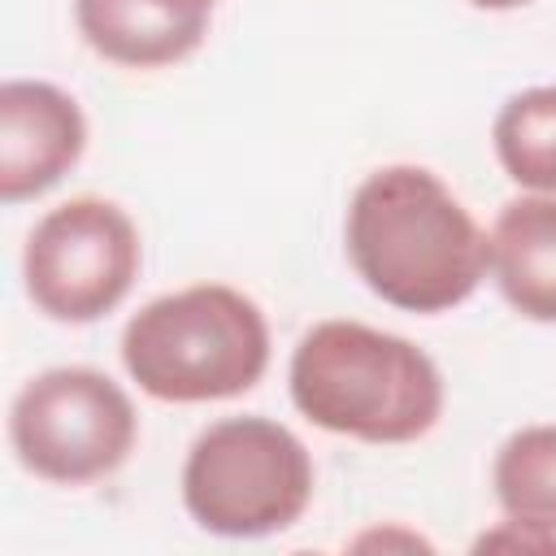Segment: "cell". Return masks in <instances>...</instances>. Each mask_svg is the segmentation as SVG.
<instances>
[{
  "instance_id": "6da1fadb",
  "label": "cell",
  "mask_w": 556,
  "mask_h": 556,
  "mask_svg": "<svg viewBox=\"0 0 556 556\" xmlns=\"http://www.w3.org/2000/svg\"><path fill=\"white\" fill-rule=\"evenodd\" d=\"M356 278L391 308L439 317L486 278V230L426 165H382L361 178L343 217Z\"/></svg>"
},
{
  "instance_id": "7a4b0ae2",
  "label": "cell",
  "mask_w": 556,
  "mask_h": 556,
  "mask_svg": "<svg viewBox=\"0 0 556 556\" xmlns=\"http://www.w3.org/2000/svg\"><path fill=\"white\" fill-rule=\"evenodd\" d=\"M287 391L317 430L387 447L426 439L447 404L439 365L413 339L352 317H326L300 334Z\"/></svg>"
},
{
  "instance_id": "3957f363",
  "label": "cell",
  "mask_w": 556,
  "mask_h": 556,
  "mask_svg": "<svg viewBox=\"0 0 556 556\" xmlns=\"http://www.w3.org/2000/svg\"><path fill=\"white\" fill-rule=\"evenodd\" d=\"M122 365L161 404L248 395L269 369V321L226 282H191L148 300L122 330Z\"/></svg>"
},
{
  "instance_id": "277c9868",
  "label": "cell",
  "mask_w": 556,
  "mask_h": 556,
  "mask_svg": "<svg viewBox=\"0 0 556 556\" xmlns=\"http://www.w3.org/2000/svg\"><path fill=\"white\" fill-rule=\"evenodd\" d=\"M182 508L217 539H265L291 530L313 504V456L304 439L261 413L204 426L182 460Z\"/></svg>"
},
{
  "instance_id": "5b68a950",
  "label": "cell",
  "mask_w": 556,
  "mask_h": 556,
  "mask_svg": "<svg viewBox=\"0 0 556 556\" xmlns=\"http://www.w3.org/2000/svg\"><path fill=\"white\" fill-rule=\"evenodd\" d=\"M139 443V413L122 382L91 365H56L22 382L9 404L17 465L52 486H87L117 473Z\"/></svg>"
},
{
  "instance_id": "8992f818",
  "label": "cell",
  "mask_w": 556,
  "mask_h": 556,
  "mask_svg": "<svg viewBox=\"0 0 556 556\" xmlns=\"http://www.w3.org/2000/svg\"><path fill=\"white\" fill-rule=\"evenodd\" d=\"M139 265L143 243L130 213L104 195H70L30 226L22 287L48 321L87 326L130 295Z\"/></svg>"
},
{
  "instance_id": "52a82bcc",
  "label": "cell",
  "mask_w": 556,
  "mask_h": 556,
  "mask_svg": "<svg viewBox=\"0 0 556 556\" xmlns=\"http://www.w3.org/2000/svg\"><path fill=\"white\" fill-rule=\"evenodd\" d=\"M87 152V117L70 91L43 78L0 87V200L26 204L52 191Z\"/></svg>"
},
{
  "instance_id": "ba28073f",
  "label": "cell",
  "mask_w": 556,
  "mask_h": 556,
  "mask_svg": "<svg viewBox=\"0 0 556 556\" xmlns=\"http://www.w3.org/2000/svg\"><path fill=\"white\" fill-rule=\"evenodd\" d=\"M213 9L217 0H74V26L122 70H165L204 43Z\"/></svg>"
},
{
  "instance_id": "9c48e42d",
  "label": "cell",
  "mask_w": 556,
  "mask_h": 556,
  "mask_svg": "<svg viewBox=\"0 0 556 556\" xmlns=\"http://www.w3.org/2000/svg\"><path fill=\"white\" fill-rule=\"evenodd\" d=\"M486 274L513 313L556 326V191H521L495 213Z\"/></svg>"
},
{
  "instance_id": "30bf717a",
  "label": "cell",
  "mask_w": 556,
  "mask_h": 556,
  "mask_svg": "<svg viewBox=\"0 0 556 556\" xmlns=\"http://www.w3.org/2000/svg\"><path fill=\"white\" fill-rule=\"evenodd\" d=\"M491 148L521 191H556V87L513 91L491 122Z\"/></svg>"
},
{
  "instance_id": "8fae6325",
  "label": "cell",
  "mask_w": 556,
  "mask_h": 556,
  "mask_svg": "<svg viewBox=\"0 0 556 556\" xmlns=\"http://www.w3.org/2000/svg\"><path fill=\"white\" fill-rule=\"evenodd\" d=\"M495 504L513 521H530L556 534V426L513 430L491 465Z\"/></svg>"
},
{
  "instance_id": "7c38bea8",
  "label": "cell",
  "mask_w": 556,
  "mask_h": 556,
  "mask_svg": "<svg viewBox=\"0 0 556 556\" xmlns=\"http://www.w3.org/2000/svg\"><path fill=\"white\" fill-rule=\"evenodd\" d=\"M491 547L556 556V534H552V530H543V526H530V521H513V517H504L495 530H482V534L473 539V552H491Z\"/></svg>"
},
{
  "instance_id": "4fadbf2b",
  "label": "cell",
  "mask_w": 556,
  "mask_h": 556,
  "mask_svg": "<svg viewBox=\"0 0 556 556\" xmlns=\"http://www.w3.org/2000/svg\"><path fill=\"white\" fill-rule=\"evenodd\" d=\"M473 9H486V13H508V9H521L530 0H469Z\"/></svg>"
}]
</instances>
